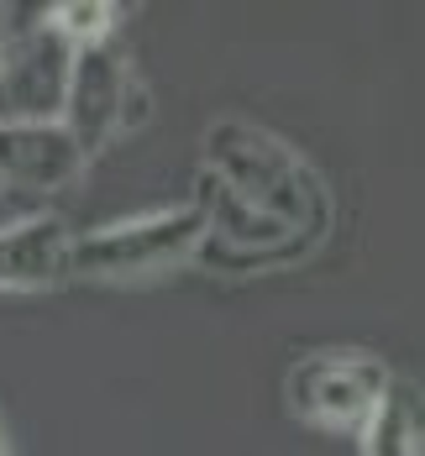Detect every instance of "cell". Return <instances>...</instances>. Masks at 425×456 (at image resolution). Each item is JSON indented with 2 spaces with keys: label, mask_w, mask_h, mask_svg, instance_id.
<instances>
[{
  "label": "cell",
  "mask_w": 425,
  "mask_h": 456,
  "mask_svg": "<svg viewBox=\"0 0 425 456\" xmlns=\"http://www.w3.org/2000/svg\"><path fill=\"white\" fill-rule=\"evenodd\" d=\"M205 158H210L216 183H226L232 194L257 205L263 216L283 221L289 231H299L305 241H321L331 216L326 183L294 147H283L279 137H268L247 121H221L205 137Z\"/></svg>",
  "instance_id": "cell-1"
},
{
  "label": "cell",
  "mask_w": 425,
  "mask_h": 456,
  "mask_svg": "<svg viewBox=\"0 0 425 456\" xmlns=\"http://www.w3.org/2000/svg\"><path fill=\"white\" fill-rule=\"evenodd\" d=\"M205 247V216L200 205H168L152 216H132L116 226H100L74 236V278H100V283H137L179 268L200 257Z\"/></svg>",
  "instance_id": "cell-2"
},
{
  "label": "cell",
  "mask_w": 425,
  "mask_h": 456,
  "mask_svg": "<svg viewBox=\"0 0 425 456\" xmlns=\"http://www.w3.org/2000/svg\"><path fill=\"white\" fill-rule=\"evenodd\" d=\"M74 53L79 47H69L47 21V5L37 21L0 27V126H58Z\"/></svg>",
  "instance_id": "cell-3"
},
{
  "label": "cell",
  "mask_w": 425,
  "mask_h": 456,
  "mask_svg": "<svg viewBox=\"0 0 425 456\" xmlns=\"http://www.w3.org/2000/svg\"><path fill=\"white\" fill-rule=\"evenodd\" d=\"M388 388H394V372L373 352H315L289 367V410L321 430L357 436Z\"/></svg>",
  "instance_id": "cell-4"
},
{
  "label": "cell",
  "mask_w": 425,
  "mask_h": 456,
  "mask_svg": "<svg viewBox=\"0 0 425 456\" xmlns=\"http://www.w3.org/2000/svg\"><path fill=\"white\" fill-rule=\"evenodd\" d=\"M142 116H147V94H142L137 74L127 69V58L110 47H79L69 94H63V116H58V126L74 137V147L94 158L121 132H132Z\"/></svg>",
  "instance_id": "cell-5"
},
{
  "label": "cell",
  "mask_w": 425,
  "mask_h": 456,
  "mask_svg": "<svg viewBox=\"0 0 425 456\" xmlns=\"http://www.w3.org/2000/svg\"><path fill=\"white\" fill-rule=\"evenodd\" d=\"M74 257V236L58 216H27L0 226V294H37V289H58Z\"/></svg>",
  "instance_id": "cell-6"
},
{
  "label": "cell",
  "mask_w": 425,
  "mask_h": 456,
  "mask_svg": "<svg viewBox=\"0 0 425 456\" xmlns=\"http://www.w3.org/2000/svg\"><path fill=\"white\" fill-rule=\"evenodd\" d=\"M85 152L63 126H0V183L21 194H58L85 174Z\"/></svg>",
  "instance_id": "cell-7"
},
{
  "label": "cell",
  "mask_w": 425,
  "mask_h": 456,
  "mask_svg": "<svg viewBox=\"0 0 425 456\" xmlns=\"http://www.w3.org/2000/svg\"><path fill=\"white\" fill-rule=\"evenodd\" d=\"M363 436V456H425V430H421V399L415 388L394 383L383 394L373 419L357 430Z\"/></svg>",
  "instance_id": "cell-8"
},
{
  "label": "cell",
  "mask_w": 425,
  "mask_h": 456,
  "mask_svg": "<svg viewBox=\"0 0 425 456\" xmlns=\"http://www.w3.org/2000/svg\"><path fill=\"white\" fill-rule=\"evenodd\" d=\"M116 5L105 0H63V5H47V21L58 27V37L69 47H105V37L116 32Z\"/></svg>",
  "instance_id": "cell-9"
},
{
  "label": "cell",
  "mask_w": 425,
  "mask_h": 456,
  "mask_svg": "<svg viewBox=\"0 0 425 456\" xmlns=\"http://www.w3.org/2000/svg\"><path fill=\"white\" fill-rule=\"evenodd\" d=\"M0 456H5V441H0Z\"/></svg>",
  "instance_id": "cell-10"
}]
</instances>
